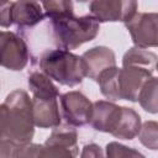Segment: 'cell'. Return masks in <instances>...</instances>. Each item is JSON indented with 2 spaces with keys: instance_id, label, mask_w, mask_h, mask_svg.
I'll use <instances>...</instances> for the list:
<instances>
[{
  "instance_id": "obj_2",
  "label": "cell",
  "mask_w": 158,
  "mask_h": 158,
  "mask_svg": "<svg viewBox=\"0 0 158 158\" xmlns=\"http://www.w3.org/2000/svg\"><path fill=\"white\" fill-rule=\"evenodd\" d=\"M40 68L51 80L65 86L81 84L86 69L81 57L64 49H48L40 58Z\"/></svg>"
},
{
  "instance_id": "obj_22",
  "label": "cell",
  "mask_w": 158,
  "mask_h": 158,
  "mask_svg": "<svg viewBox=\"0 0 158 158\" xmlns=\"http://www.w3.org/2000/svg\"><path fill=\"white\" fill-rule=\"evenodd\" d=\"M80 158H104V153L100 146L95 143H89L83 147Z\"/></svg>"
},
{
  "instance_id": "obj_14",
  "label": "cell",
  "mask_w": 158,
  "mask_h": 158,
  "mask_svg": "<svg viewBox=\"0 0 158 158\" xmlns=\"http://www.w3.org/2000/svg\"><path fill=\"white\" fill-rule=\"evenodd\" d=\"M141 126V116L133 109L122 106L120 120L111 135L120 139H133L136 136H138Z\"/></svg>"
},
{
  "instance_id": "obj_23",
  "label": "cell",
  "mask_w": 158,
  "mask_h": 158,
  "mask_svg": "<svg viewBox=\"0 0 158 158\" xmlns=\"http://www.w3.org/2000/svg\"><path fill=\"white\" fill-rule=\"evenodd\" d=\"M11 1H0V26L1 27H10L11 16H10Z\"/></svg>"
},
{
  "instance_id": "obj_5",
  "label": "cell",
  "mask_w": 158,
  "mask_h": 158,
  "mask_svg": "<svg viewBox=\"0 0 158 158\" xmlns=\"http://www.w3.org/2000/svg\"><path fill=\"white\" fill-rule=\"evenodd\" d=\"M30 59L25 40L15 32L0 30V67L9 70H22Z\"/></svg>"
},
{
  "instance_id": "obj_9",
  "label": "cell",
  "mask_w": 158,
  "mask_h": 158,
  "mask_svg": "<svg viewBox=\"0 0 158 158\" xmlns=\"http://www.w3.org/2000/svg\"><path fill=\"white\" fill-rule=\"evenodd\" d=\"M138 4L136 1L121 0H95L89 4L90 15L100 22H127L136 12Z\"/></svg>"
},
{
  "instance_id": "obj_25",
  "label": "cell",
  "mask_w": 158,
  "mask_h": 158,
  "mask_svg": "<svg viewBox=\"0 0 158 158\" xmlns=\"http://www.w3.org/2000/svg\"><path fill=\"white\" fill-rule=\"evenodd\" d=\"M4 118H5V106H4V104H1L0 105V137H1V132H2Z\"/></svg>"
},
{
  "instance_id": "obj_16",
  "label": "cell",
  "mask_w": 158,
  "mask_h": 158,
  "mask_svg": "<svg viewBox=\"0 0 158 158\" xmlns=\"http://www.w3.org/2000/svg\"><path fill=\"white\" fill-rule=\"evenodd\" d=\"M130 65L143 67L154 73L157 67V56L151 51L132 47L125 53L122 58V67H130Z\"/></svg>"
},
{
  "instance_id": "obj_12",
  "label": "cell",
  "mask_w": 158,
  "mask_h": 158,
  "mask_svg": "<svg viewBox=\"0 0 158 158\" xmlns=\"http://www.w3.org/2000/svg\"><path fill=\"white\" fill-rule=\"evenodd\" d=\"M11 23L20 28H30L38 25L43 17V10L40 2L36 1H11L10 9Z\"/></svg>"
},
{
  "instance_id": "obj_21",
  "label": "cell",
  "mask_w": 158,
  "mask_h": 158,
  "mask_svg": "<svg viewBox=\"0 0 158 158\" xmlns=\"http://www.w3.org/2000/svg\"><path fill=\"white\" fill-rule=\"evenodd\" d=\"M40 144L27 143L22 146H16L11 158H37Z\"/></svg>"
},
{
  "instance_id": "obj_24",
  "label": "cell",
  "mask_w": 158,
  "mask_h": 158,
  "mask_svg": "<svg viewBox=\"0 0 158 158\" xmlns=\"http://www.w3.org/2000/svg\"><path fill=\"white\" fill-rule=\"evenodd\" d=\"M15 146L7 139L0 138V158H11Z\"/></svg>"
},
{
  "instance_id": "obj_1",
  "label": "cell",
  "mask_w": 158,
  "mask_h": 158,
  "mask_svg": "<svg viewBox=\"0 0 158 158\" xmlns=\"http://www.w3.org/2000/svg\"><path fill=\"white\" fill-rule=\"evenodd\" d=\"M5 118L1 137L11 142L15 147L31 143L35 135L32 116V99L21 89L11 91L5 101Z\"/></svg>"
},
{
  "instance_id": "obj_6",
  "label": "cell",
  "mask_w": 158,
  "mask_h": 158,
  "mask_svg": "<svg viewBox=\"0 0 158 158\" xmlns=\"http://www.w3.org/2000/svg\"><path fill=\"white\" fill-rule=\"evenodd\" d=\"M135 47L146 49L157 46L158 15L156 12H136L125 22Z\"/></svg>"
},
{
  "instance_id": "obj_4",
  "label": "cell",
  "mask_w": 158,
  "mask_h": 158,
  "mask_svg": "<svg viewBox=\"0 0 158 158\" xmlns=\"http://www.w3.org/2000/svg\"><path fill=\"white\" fill-rule=\"evenodd\" d=\"M78 133L72 126H58L48 136L43 144H40L37 158H77Z\"/></svg>"
},
{
  "instance_id": "obj_11",
  "label": "cell",
  "mask_w": 158,
  "mask_h": 158,
  "mask_svg": "<svg viewBox=\"0 0 158 158\" xmlns=\"http://www.w3.org/2000/svg\"><path fill=\"white\" fill-rule=\"evenodd\" d=\"M81 58L85 64L86 77L95 81L104 70L116 65V57L114 51L104 46H96L88 49L83 53Z\"/></svg>"
},
{
  "instance_id": "obj_20",
  "label": "cell",
  "mask_w": 158,
  "mask_h": 158,
  "mask_svg": "<svg viewBox=\"0 0 158 158\" xmlns=\"http://www.w3.org/2000/svg\"><path fill=\"white\" fill-rule=\"evenodd\" d=\"M105 158H146V157L132 147H127L118 142H110L106 144Z\"/></svg>"
},
{
  "instance_id": "obj_19",
  "label": "cell",
  "mask_w": 158,
  "mask_h": 158,
  "mask_svg": "<svg viewBox=\"0 0 158 158\" xmlns=\"http://www.w3.org/2000/svg\"><path fill=\"white\" fill-rule=\"evenodd\" d=\"M158 125L156 121H146L142 123L138 132V138L143 146L149 149H157L158 147Z\"/></svg>"
},
{
  "instance_id": "obj_18",
  "label": "cell",
  "mask_w": 158,
  "mask_h": 158,
  "mask_svg": "<svg viewBox=\"0 0 158 158\" xmlns=\"http://www.w3.org/2000/svg\"><path fill=\"white\" fill-rule=\"evenodd\" d=\"M41 6L43 9L44 16L48 17L49 21L74 15V6L72 1H44L41 2Z\"/></svg>"
},
{
  "instance_id": "obj_8",
  "label": "cell",
  "mask_w": 158,
  "mask_h": 158,
  "mask_svg": "<svg viewBox=\"0 0 158 158\" xmlns=\"http://www.w3.org/2000/svg\"><path fill=\"white\" fill-rule=\"evenodd\" d=\"M63 118L72 127H81L90 122L93 102L80 91H68L60 96Z\"/></svg>"
},
{
  "instance_id": "obj_15",
  "label": "cell",
  "mask_w": 158,
  "mask_h": 158,
  "mask_svg": "<svg viewBox=\"0 0 158 158\" xmlns=\"http://www.w3.org/2000/svg\"><path fill=\"white\" fill-rule=\"evenodd\" d=\"M28 88L33 99L38 100H54L59 98V90L53 81L42 72H33L27 79Z\"/></svg>"
},
{
  "instance_id": "obj_7",
  "label": "cell",
  "mask_w": 158,
  "mask_h": 158,
  "mask_svg": "<svg viewBox=\"0 0 158 158\" xmlns=\"http://www.w3.org/2000/svg\"><path fill=\"white\" fill-rule=\"evenodd\" d=\"M151 77H153V72L143 67L130 65L118 68L116 77L117 100L137 101L143 84Z\"/></svg>"
},
{
  "instance_id": "obj_3",
  "label": "cell",
  "mask_w": 158,
  "mask_h": 158,
  "mask_svg": "<svg viewBox=\"0 0 158 158\" xmlns=\"http://www.w3.org/2000/svg\"><path fill=\"white\" fill-rule=\"evenodd\" d=\"M52 37L59 49L69 51L93 41L100 30V23L91 16H65L51 20Z\"/></svg>"
},
{
  "instance_id": "obj_17",
  "label": "cell",
  "mask_w": 158,
  "mask_h": 158,
  "mask_svg": "<svg viewBox=\"0 0 158 158\" xmlns=\"http://www.w3.org/2000/svg\"><path fill=\"white\" fill-rule=\"evenodd\" d=\"M137 101L139 105L151 114H157L158 104H157V78L151 77L142 86Z\"/></svg>"
},
{
  "instance_id": "obj_13",
  "label": "cell",
  "mask_w": 158,
  "mask_h": 158,
  "mask_svg": "<svg viewBox=\"0 0 158 158\" xmlns=\"http://www.w3.org/2000/svg\"><path fill=\"white\" fill-rule=\"evenodd\" d=\"M32 116L35 126L40 128H56L60 125L58 99L38 100L32 98Z\"/></svg>"
},
{
  "instance_id": "obj_10",
  "label": "cell",
  "mask_w": 158,
  "mask_h": 158,
  "mask_svg": "<svg viewBox=\"0 0 158 158\" xmlns=\"http://www.w3.org/2000/svg\"><path fill=\"white\" fill-rule=\"evenodd\" d=\"M121 111L122 106H118L111 101H95L93 104V112L89 123L94 130L111 135L120 120Z\"/></svg>"
}]
</instances>
